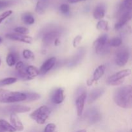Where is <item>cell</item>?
I'll use <instances>...</instances> for the list:
<instances>
[{
	"label": "cell",
	"mask_w": 132,
	"mask_h": 132,
	"mask_svg": "<svg viewBox=\"0 0 132 132\" xmlns=\"http://www.w3.org/2000/svg\"><path fill=\"white\" fill-rule=\"evenodd\" d=\"M86 97H87L86 93L85 92H83L81 93V94L79 95L78 97L77 98V99H76V108H77V116H79V117L82 116V113H83Z\"/></svg>",
	"instance_id": "30bf717a"
},
{
	"label": "cell",
	"mask_w": 132,
	"mask_h": 132,
	"mask_svg": "<svg viewBox=\"0 0 132 132\" xmlns=\"http://www.w3.org/2000/svg\"><path fill=\"white\" fill-rule=\"evenodd\" d=\"M130 58V53L126 48H121L116 52L115 57L116 63L119 67H124L128 63Z\"/></svg>",
	"instance_id": "8992f818"
},
{
	"label": "cell",
	"mask_w": 132,
	"mask_h": 132,
	"mask_svg": "<svg viewBox=\"0 0 132 132\" xmlns=\"http://www.w3.org/2000/svg\"><path fill=\"white\" fill-rule=\"evenodd\" d=\"M27 99L26 101H34L38 100L41 98V96L39 94L36 92H27L25 93Z\"/></svg>",
	"instance_id": "4316f807"
},
{
	"label": "cell",
	"mask_w": 132,
	"mask_h": 132,
	"mask_svg": "<svg viewBox=\"0 0 132 132\" xmlns=\"http://www.w3.org/2000/svg\"><path fill=\"white\" fill-rule=\"evenodd\" d=\"M108 45L112 47H118L122 44V39L120 37H114L108 41Z\"/></svg>",
	"instance_id": "83f0119b"
},
{
	"label": "cell",
	"mask_w": 132,
	"mask_h": 132,
	"mask_svg": "<svg viewBox=\"0 0 132 132\" xmlns=\"http://www.w3.org/2000/svg\"><path fill=\"white\" fill-rule=\"evenodd\" d=\"M131 1L132 0H124L120 6L119 14H121L125 12L131 11Z\"/></svg>",
	"instance_id": "7402d4cb"
},
{
	"label": "cell",
	"mask_w": 132,
	"mask_h": 132,
	"mask_svg": "<svg viewBox=\"0 0 132 132\" xmlns=\"http://www.w3.org/2000/svg\"><path fill=\"white\" fill-rule=\"evenodd\" d=\"M23 56L24 59H28V60H33L35 58L34 54L31 50H28V49L23 50Z\"/></svg>",
	"instance_id": "f1b7e54d"
},
{
	"label": "cell",
	"mask_w": 132,
	"mask_h": 132,
	"mask_svg": "<svg viewBox=\"0 0 132 132\" xmlns=\"http://www.w3.org/2000/svg\"><path fill=\"white\" fill-rule=\"evenodd\" d=\"M60 35V33L56 30H51L46 32L43 36V42L45 45H48L54 42Z\"/></svg>",
	"instance_id": "ba28073f"
},
{
	"label": "cell",
	"mask_w": 132,
	"mask_h": 132,
	"mask_svg": "<svg viewBox=\"0 0 132 132\" xmlns=\"http://www.w3.org/2000/svg\"><path fill=\"white\" fill-rule=\"evenodd\" d=\"M67 1L70 3H76L81 2V1H86V0H67Z\"/></svg>",
	"instance_id": "8d00e7d4"
},
{
	"label": "cell",
	"mask_w": 132,
	"mask_h": 132,
	"mask_svg": "<svg viewBox=\"0 0 132 132\" xmlns=\"http://www.w3.org/2000/svg\"><path fill=\"white\" fill-rule=\"evenodd\" d=\"M51 113V110L47 106H41L39 108L32 112L30 117L39 125H43L46 122Z\"/></svg>",
	"instance_id": "3957f363"
},
{
	"label": "cell",
	"mask_w": 132,
	"mask_h": 132,
	"mask_svg": "<svg viewBox=\"0 0 132 132\" xmlns=\"http://www.w3.org/2000/svg\"><path fill=\"white\" fill-rule=\"evenodd\" d=\"M25 93L0 88V103H14L26 101Z\"/></svg>",
	"instance_id": "7a4b0ae2"
},
{
	"label": "cell",
	"mask_w": 132,
	"mask_h": 132,
	"mask_svg": "<svg viewBox=\"0 0 132 132\" xmlns=\"http://www.w3.org/2000/svg\"><path fill=\"white\" fill-rule=\"evenodd\" d=\"M55 62H56V58L55 57H50V59H47L41 66L39 70L40 73L41 74H46V73H48L54 67Z\"/></svg>",
	"instance_id": "7c38bea8"
},
{
	"label": "cell",
	"mask_w": 132,
	"mask_h": 132,
	"mask_svg": "<svg viewBox=\"0 0 132 132\" xmlns=\"http://www.w3.org/2000/svg\"><path fill=\"white\" fill-rule=\"evenodd\" d=\"M17 80L18 79L16 77H7V78L3 79L0 81V86H6V85L14 84L16 82Z\"/></svg>",
	"instance_id": "484cf974"
},
{
	"label": "cell",
	"mask_w": 132,
	"mask_h": 132,
	"mask_svg": "<svg viewBox=\"0 0 132 132\" xmlns=\"http://www.w3.org/2000/svg\"><path fill=\"white\" fill-rule=\"evenodd\" d=\"M26 74L28 79H32L40 74L39 70L34 66H28L26 68Z\"/></svg>",
	"instance_id": "ac0fdd59"
},
{
	"label": "cell",
	"mask_w": 132,
	"mask_h": 132,
	"mask_svg": "<svg viewBox=\"0 0 132 132\" xmlns=\"http://www.w3.org/2000/svg\"><path fill=\"white\" fill-rule=\"evenodd\" d=\"M14 31L15 32V33L20 34L23 35H27L28 34H29V30L28 28H25V27H16V28H14Z\"/></svg>",
	"instance_id": "f546056e"
},
{
	"label": "cell",
	"mask_w": 132,
	"mask_h": 132,
	"mask_svg": "<svg viewBox=\"0 0 132 132\" xmlns=\"http://www.w3.org/2000/svg\"><path fill=\"white\" fill-rule=\"evenodd\" d=\"M1 59H0V64H1Z\"/></svg>",
	"instance_id": "60d3db41"
},
{
	"label": "cell",
	"mask_w": 132,
	"mask_h": 132,
	"mask_svg": "<svg viewBox=\"0 0 132 132\" xmlns=\"http://www.w3.org/2000/svg\"><path fill=\"white\" fill-rule=\"evenodd\" d=\"M12 3V0H0V10L5 9Z\"/></svg>",
	"instance_id": "1f68e13d"
},
{
	"label": "cell",
	"mask_w": 132,
	"mask_h": 132,
	"mask_svg": "<svg viewBox=\"0 0 132 132\" xmlns=\"http://www.w3.org/2000/svg\"><path fill=\"white\" fill-rule=\"evenodd\" d=\"M21 19L25 24H28V25L34 24L35 22L34 18L30 13H24V14H23L21 16Z\"/></svg>",
	"instance_id": "603a6c76"
},
{
	"label": "cell",
	"mask_w": 132,
	"mask_h": 132,
	"mask_svg": "<svg viewBox=\"0 0 132 132\" xmlns=\"http://www.w3.org/2000/svg\"><path fill=\"white\" fill-rule=\"evenodd\" d=\"M12 12H13L12 11V10H7V11L5 12L0 14V24H1L5 19H6L8 17L10 16V15L12 14Z\"/></svg>",
	"instance_id": "d6a6232c"
},
{
	"label": "cell",
	"mask_w": 132,
	"mask_h": 132,
	"mask_svg": "<svg viewBox=\"0 0 132 132\" xmlns=\"http://www.w3.org/2000/svg\"><path fill=\"white\" fill-rule=\"evenodd\" d=\"M131 11L125 12L119 14V18L118 21L116 23V25H115V28L116 30H119L122 27H124L131 19Z\"/></svg>",
	"instance_id": "8fae6325"
},
{
	"label": "cell",
	"mask_w": 132,
	"mask_h": 132,
	"mask_svg": "<svg viewBox=\"0 0 132 132\" xmlns=\"http://www.w3.org/2000/svg\"><path fill=\"white\" fill-rule=\"evenodd\" d=\"M59 10L63 14H67L70 11V6L69 5H67V4H62L60 6V8H59Z\"/></svg>",
	"instance_id": "836d02e7"
},
{
	"label": "cell",
	"mask_w": 132,
	"mask_h": 132,
	"mask_svg": "<svg viewBox=\"0 0 132 132\" xmlns=\"http://www.w3.org/2000/svg\"><path fill=\"white\" fill-rule=\"evenodd\" d=\"M7 111L10 114L16 113H26L30 110V108L23 105H12L7 107Z\"/></svg>",
	"instance_id": "5bb4252c"
},
{
	"label": "cell",
	"mask_w": 132,
	"mask_h": 132,
	"mask_svg": "<svg viewBox=\"0 0 132 132\" xmlns=\"http://www.w3.org/2000/svg\"><path fill=\"white\" fill-rule=\"evenodd\" d=\"M44 132H57L56 130V126L54 123H49L45 127Z\"/></svg>",
	"instance_id": "4dcf8cb0"
},
{
	"label": "cell",
	"mask_w": 132,
	"mask_h": 132,
	"mask_svg": "<svg viewBox=\"0 0 132 132\" xmlns=\"http://www.w3.org/2000/svg\"><path fill=\"white\" fill-rule=\"evenodd\" d=\"M106 70V67L103 64L99 65L96 69L95 70L93 74L92 79H90V80L87 81V85L88 86H91L94 82H97L99 81L101 78L103 76L104 74V72Z\"/></svg>",
	"instance_id": "9c48e42d"
},
{
	"label": "cell",
	"mask_w": 132,
	"mask_h": 132,
	"mask_svg": "<svg viewBox=\"0 0 132 132\" xmlns=\"http://www.w3.org/2000/svg\"><path fill=\"white\" fill-rule=\"evenodd\" d=\"M81 40H82V36L79 35V36H77L76 37L74 38L73 41V47H77V46H79L81 43Z\"/></svg>",
	"instance_id": "d590c367"
},
{
	"label": "cell",
	"mask_w": 132,
	"mask_h": 132,
	"mask_svg": "<svg viewBox=\"0 0 132 132\" xmlns=\"http://www.w3.org/2000/svg\"><path fill=\"white\" fill-rule=\"evenodd\" d=\"M59 42H60V41H59V39H58V38H57L56 39H55V41H54V43H55V45H56V46H57V45H59Z\"/></svg>",
	"instance_id": "74e56055"
},
{
	"label": "cell",
	"mask_w": 132,
	"mask_h": 132,
	"mask_svg": "<svg viewBox=\"0 0 132 132\" xmlns=\"http://www.w3.org/2000/svg\"><path fill=\"white\" fill-rule=\"evenodd\" d=\"M101 114L96 109H92L88 112V119L91 123H95L101 119Z\"/></svg>",
	"instance_id": "d6986e66"
},
{
	"label": "cell",
	"mask_w": 132,
	"mask_h": 132,
	"mask_svg": "<svg viewBox=\"0 0 132 132\" xmlns=\"http://www.w3.org/2000/svg\"><path fill=\"white\" fill-rule=\"evenodd\" d=\"M10 122H11V125L14 128V129L16 131H21L24 130V126H23V123L21 121L19 117L17 116V114H15V113L10 114Z\"/></svg>",
	"instance_id": "4fadbf2b"
},
{
	"label": "cell",
	"mask_w": 132,
	"mask_h": 132,
	"mask_svg": "<svg viewBox=\"0 0 132 132\" xmlns=\"http://www.w3.org/2000/svg\"><path fill=\"white\" fill-rule=\"evenodd\" d=\"M104 88H95L90 93L88 97V104H91V103H94L98 98L100 97L104 94Z\"/></svg>",
	"instance_id": "2e32d148"
},
{
	"label": "cell",
	"mask_w": 132,
	"mask_h": 132,
	"mask_svg": "<svg viewBox=\"0 0 132 132\" xmlns=\"http://www.w3.org/2000/svg\"><path fill=\"white\" fill-rule=\"evenodd\" d=\"M84 54H85V52H80L79 53H78L77 55H76V57H75L74 60L72 61V64L75 65V64H77V63L79 62L82 59V58L83 57Z\"/></svg>",
	"instance_id": "e575fe53"
},
{
	"label": "cell",
	"mask_w": 132,
	"mask_h": 132,
	"mask_svg": "<svg viewBox=\"0 0 132 132\" xmlns=\"http://www.w3.org/2000/svg\"><path fill=\"white\" fill-rule=\"evenodd\" d=\"M48 4V0H39L36 7V12L39 14H43L45 12Z\"/></svg>",
	"instance_id": "44dd1931"
},
{
	"label": "cell",
	"mask_w": 132,
	"mask_h": 132,
	"mask_svg": "<svg viewBox=\"0 0 132 132\" xmlns=\"http://www.w3.org/2000/svg\"><path fill=\"white\" fill-rule=\"evenodd\" d=\"M64 90L61 88L57 89L52 97V101L55 104H59L64 101Z\"/></svg>",
	"instance_id": "e0dca14e"
},
{
	"label": "cell",
	"mask_w": 132,
	"mask_h": 132,
	"mask_svg": "<svg viewBox=\"0 0 132 132\" xmlns=\"http://www.w3.org/2000/svg\"><path fill=\"white\" fill-rule=\"evenodd\" d=\"M17 61V56L14 53H9L7 55L6 58V64H8L9 67H13L15 65Z\"/></svg>",
	"instance_id": "cb8c5ba5"
},
{
	"label": "cell",
	"mask_w": 132,
	"mask_h": 132,
	"mask_svg": "<svg viewBox=\"0 0 132 132\" xmlns=\"http://www.w3.org/2000/svg\"><path fill=\"white\" fill-rule=\"evenodd\" d=\"M131 74V70L125 69L119 71L117 73L108 77L106 82L108 85L112 86H117L120 85L123 82L124 80L126 77H128Z\"/></svg>",
	"instance_id": "5b68a950"
},
{
	"label": "cell",
	"mask_w": 132,
	"mask_h": 132,
	"mask_svg": "<svg viewBox=\"0 0 132 132\" xmlns=\"http://www.w3.org/2000/svg\"><path fill=\"white\" fill-rule=\"evenodd\" d=\"M113 100L119 107L122 108H131L132 88L131 85L121 86L115 90Z\"/></svg>",
	"instance_id": "6da1fadb"
},
{
	"label": "cell",
	"mask_w": 132,
	"mask_h": 132,
	"mask_svg": "<svg viewBox=\"0 0 132 132\" xmlns=\"http://www.w3.org/2000/svg\"><path fill=\"white\" fill-rule=\"evenodd\" d=\"M16 130L6 121L0 119V132H15Z\"/></svg>",
	"instance_id": "ffe728a7"
},
{
	"label": "cell",
	"mask_w": 132,
	"mask_h": 132,
	"mask_svg": "<svg viewBox=\"0 0 132 132\" xmlns=\"http://www.w3.org/2000/svg\"><path fill=\"white\" fill-rule=\"evenodd\" d=\"M6 37L9 39L20 41V42H23L27 44H30L32 42V37L29 36H27V35H23L18 33L8 34L6 35Z\"/></svg>",
	"instance_id": "52a82bcc"
},
{
	"label": "cell",
	"mask_w": 132,
	"mask_h": 132,
	"mask_svg": "<svg viewBox=\"0 0 132 132\" xmlns=\"http://www.w3.org/2000/svg\"><path fill=\"white\" fill-rule=\"evenodd\" d=\"M108 42V36L106 34H103L97 39L94 43V47L95 52L99 55L106 54L110 50V46Z\"/></svg>",
	"instance_id": "277c9868"
},
{
	"label": "cell",
	"mask_w": 132,
	"mask_h": 132,
	"mask_svg": "<svg viewBox=\"0 0 132 132\" xmlns=\"http://www.w3.org/2000/svg\"><path fill=\"white\" fill-rule=\"evenodd\" d=\"M76 132H86V130H79V131H77Z\"/></svg>",
	"instance_id": "f35d334b"
},
{
	"label": "cell",
	"mask_w": 132,
	"mask_h": 132,
	"mask_svg": "<svg viewBox=\"0 0 132 132\" xmlns=\"http://www.w3.org/2000/svg\"><path fill=\"white\" fill-rule=\"evenodd\" d=\"M97 29L99 30L108 31L109 30V24L108 22L105 20H99V21L97 23Z\"/></svg>",
	"instance_id": "d4e9b609"
},
{
	"label": "cell",
	"mask_w": 132,
	"mask_h": 132,
	"mask_svg": "<svg viewBox=\"0 0 132 132\" xmlns=\"http://www.w3.org/2000/svg\"><path fill=\"white\" fill-rule=\"evenodd\" d=\"M2 41H3L2 39H1V37H0V43H2Z\"/></svg>",
	"instance_id": "ab89813d"
},
{
	"label": "cell",
	"mask_w": 132,
	"mask_h": 132,
	"mask_svg": "<svg viewBox=\"0 0 132 132\" xmlns=\"http://www.w3.org/2000/svg\"><path fill=\"white\" fill-rule=\"evenodd\" d=\"M106 12L105 5L103 3H100L95 8L93 12V15L95 19L101 20L104 17Z\"/></svg>",
	"instance_id": "9a60e30c"
}]
</instances>
